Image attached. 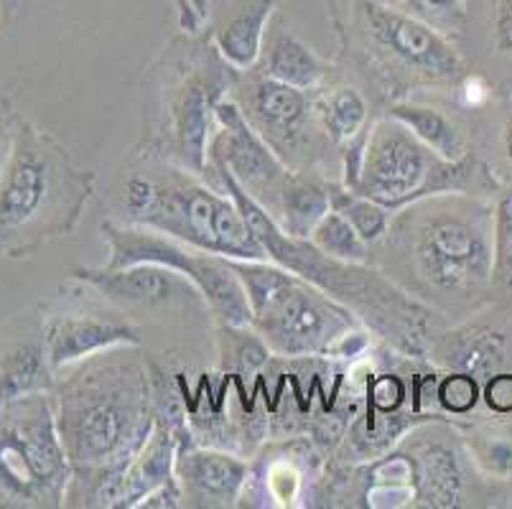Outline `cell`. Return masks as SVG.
I'll list each match as a JSON object with an SVG mask.
<instances>
[{
	"mask_svg": "<svg viewBox=\"0 0 512 509\" xmlns=\"http://www.w3.org/2000/svg\"><path fill=\"white\" fill-rule=\"evenodd\" d=\"M492 214L477 194L428 196L395 212L372 260L400 288L439 311L456 314L492 288Z\"/></svg>",
	"mask_w": 512,
	"mask_h": 509,
	"instance_id": "cell-1",
	"label": "cell"
},
{
	"mask_svg": "<svg viewBox=\"0 0 512 509\" xmlns=\"http://www.w3.org/2000/svg\"><path fill=\"white\" fill-rule=\"evenodd\" d=\"M59 433L82 502L115 509L130 461L156 426V390L148 372L118 349L92 357L59 405Z\"/></svg>",
	"mask_w": 512,
	"mask_h": 509,
	"instance_id": "cell-2",
	"label": "cell"
},
{
	"mask_svg": "<svg viewBox=\"0 0 512 509\" xmlns=\"http://www.w3.org/2000/svg\"><path fill=\"white\" fill-rule=\"evenodd\" d=\"M204 179L227 191L248 219L250 230L263 242L268 260L301 275L324 293L349 308L370 334L408 359H428L436 339L439 311L400 288L385 270L372 263H347L321 252L311 240H296L273 222V217L242 189L220 161L207 158Z\"/></svg>",
	"mask_w": 512,
	"mask_h": 509,
	"instance_id": "cell-3",
	"label": "cell"
},
{
	"mask_svg": "<svg viewBox=\"0 0 512 509\" xmlns=\"http://www.w3.org/2000/svg\"><path fill=\"white\" fill-rule=\"evenodd\" d=\"M240 77L209 36H176L143 72L141 135L133 156L158 158L204 176L214 110L232 95Z\"/></svg>",
	"mask_w": 512,
	"mask_h": 509,
	"instance_id": "cell-4",
	"label": "cell"
},
{
	"mask_svg": "<svg viewBox=\"0 0 512 509\" xmlns=\"http://www.w3.org/2000/svg\"><path fill=\"white\" fill-rule=\"evenodd\" d=\"M110 204L118 222L230 260H268L263 242L227 191L174 163L130 156L113 184Z\"/></svg>",
	"mask_w": 512,
	"mask_h": 509,
	"instance_id": "cell-5",
	"label": "cell"
},
{
	"mask_svg": "<svg viewBox=\"0 0 512 509\" xmlns=\"http://www.w3.org/2000/svg\"><path fill=\"white\" fill-rule=\"evenodd\" d=\"M95 181V171L74 166L44 133L18 130L0 176V245L29 250L72 232L95 194Z\"/></svg>",
	"mask_w": 512,
	"mask_h": 509,
	"instance_id": "cell-6",
	"label": "cell"
},
{
	"mask_svg": "<svg viewBox=\"0 0 512 509\" xmlns=\"http://www.w3.org/2000/svg\"><path fill=\"white\" fill-rule=\"evenodd\" d=\"M250 301L258 336L276 357H332L344 336L360 329L349 308L273 260H232Z\"/></svg>",
	"mask_w": 512,
	"mask_h": 509,
	"instance_id": "cell-7",
	"label": "cell"
},
{
	"mask_svg": "<svg viewBox=\"0 0 512 509\" xmlns=\"http://www.w3.org/2000/svg\"><path fill=\"white\" fill-rule=\"evenodd\" d=\"M484 166L474 151L459 161H446L418 140L400 120L383 115L370 123L357 194L375 199L390 212H400L428 196L479 194Z\"/></svg>",
	"mask_w": 512,
	"mask_h": 509,
	"instance_id": "cell-8",
	"label": "cell"
},
{
	"mask_svg": "<svg viewBox=\"0 0 512 509\" xmlns=\"http://www.w3.org/2000/svg\"><path fill=\"white\" fill-rule=\"evenodd\" d=\"M355 28L372 77L400 100L413 90L456 87L469 74L454 41L408 16L400 6L360 0L355 6Z\"/></svg>",
	"mask_w": 512,
	"mask_h": 509,
	"instance_id": "cell-9",
	"label": "cell"
},
{
	"mask_svg": "<svg viewBox=\"0 0 512 509\" xmlns=\"http://www.w3.org/2000/svg\"><path fill=\"white\" fill-rule=\"evenodd\" d=\"M100 232L107 242L105 268H125L136 263H158L184 275L199 291L204 306L220 326H250V301L230 258L197 250L192 245L161 235L148 227H136L118 219H105Z\"/></svg>",
	"mask_w": 512,
	"mask_h": 509,
	"instance_id": "cell-10",
	"label": "cell"
},
{
	"mask_svg": "<svg viewBox=\"0 0 512 509\" xmlns=\"http://www.w3.org/2000/svg\"><path fill=\"white\" fill-rule=\"evenodd\" d=\"M230 97L240 105L250 128L293 171L319 174L316 168L327 161L329 153L339 156V148L316 112V92L299 90L250 69L242 74Z\"/></svg>",
	"mask_w": 512,
	"mask_h": 509,
	"instance_id": "cell-11",
	"label": "cell"
},
{
	"mask_svg": "<svg viewBox=\"0 0 512 509\" xmlns=\"http://www.w3.org/2000/svg\"><path fill=\"white\" fill-rule=\"evenodd\" d=\"M207 158L220 161L232 179L271 214L278 204L283 186L293 168H288L273 148L250 128L240 105L232 97L222 100L214 110V133L209 140Z\"/></svg>",
	"mask_w": 512,
	"mask_h": 509,
	"instance_id": "cell-12",
	"label": "cell"
},
{
	"mask_svg": "<svg viewBox=\"0 0 512 509\" xmlns=\"http://www.w3.org/2000/svg\"><path fill=\"white\" fill-rule=\"evenodd\" d=\"M74 278L95 288L118 308H158L179 298L199 296L197 288L176 270L158 263H136L125 268H77Z\"/></svg>",
	"mask_w": 512,
	"mask_h": 509,
	"instance_id": "cell-13",
	"label": "cell"
},
{
	"mask_svg": "<svg viewBox=\"0 0 512 509\" xmlns=\"http://www.w3.org/2000/svg\"><path fill=\"white\" fill-rule=\"evenodd\" d=\"M248 471V461L222 448L189 443L176 451V479L184 494V507H235L242 499Z\"/></svg>",
	"mask_w": 512,
	"mask_h": 509,
	"instance_id": "cell-14",
	"label": "cell"
},
{
	"mask_svg": "<svg viewBox=\"0 0 512 509\" xmlns=\"http://www.w3.org/2000/svg\"><path fill=\"white\" fill-rule=\"evenodd\" d=\"M141 331L118 316L64 314L51 319L44 329V347L51 370L85 362L113 349L138 347Z\"/></svg>",
	"mask_w": 512,
	"mask_h": 509,
	"instance_id": "cell-15",
	"label": "cell"
},
{
	"mask_svg": "<svg viewBox=\"0 0 512 509\" xmlns=\"http://www.w3.org/2000/svg\"><path fill=\"white\" fill-rule=\"evenodd\" d=\"M278 0H227L212 21L209 39L230 67L250 72L258 67L263 39Z\"/></svg>",
	"mask_w": 512,
	"mask_h": 509,
	"instance_id": "cell-16",
	"label": "cell"
},
{
	"mask_svg": "<svg viewBox=\"0 0 512 509\" xmlns=\"http://www.w3.org/2000/svg\"><path fill=\"white\" fill-rule=\"evenodd\" d=\"M507 334L492 324H462L456 329L439 331L428 349V359L449 372H467L472 377H492L505 370Z\"/></svg>",
	"mask_w": 512,
	"mask_h": 509,
	"instance_id": "cell-17",
	"label": "cell"
},
{
	"mask_svg": "<svg viewBox=\"0 0 512 509\" xmlns=\"http://www.w3.org/2000/svg\"><path fill=\"white\" fill-rule=\"evenodd\" d=\"M260 74L299 87L306 92H319L334 79V64L321 59L314 49L304 44L281 18H271L263 39V54L258 62Z\"/></svg>",
	"mask_w": 512,
	"mask_h": 509,
	"instance_id": "cell-18",
	"label": "cell"
},
{
	"mask_svg": "<svg viewBox=\"0 0 512 509\" xmlns=\"http://www.w3.org/2000/svg\"><path fill=\"white\" fill-rule=\"evenodd\" d=\"M176 451H179V438L174 428L156 418L151 436L120 479L115 509H141V504L153 492L166 487L176 476Z\"/></svg>",
	"mask_w": 512,
	"mask_h": 509,
	"instance_id": "cell-19",
	"label": "cell"
},
{
	"mask_svg": "<svg viewBox=\"0 0 512 509\" xmlns=\"http://www.w3.org/2000/svg\"><path fill=\"white\" fill-rule=\"evenodd\" d=\"M332 212L329 199V179L321 174L293 171L278 196L276 209L271 212L273 222L296 240H309L316 224Z\"/></svg>",
	"mask_w": 512,
	"mask_h": 509,
	"instance_id": "cell-20",
	"label": "cell"
},
{
	"mask_svg": "<svg viewBox=\"0 0 512 509\" xmlns=\"http://www.w3.org/2000/svg\"><path fill=\"white\" fill-rule=\"evenodd\" d=\"M411 487L418 504L426 507H456L462 499L464 474L459 459L451 448L441 443H428L418 448V454L411 456Z\"/></svg>",
	"mask_w": 512,
	"mask_h": 509,
	"instance_id": "cell-21",
	"label": "cell"
},
{
	"mask_svg": "<svg viewBox=\"0 0 512 509\" xmlns=\"http://www.w3.org/2000/svg\"><path fill=\"white\" fill-rule=\"evenodd\" d=\"M385 115L411 128L418 140H423L431 151L439 153L446 161H459V158L472 153L462 130L456 128L454 120L446 112H441L439 107L423 105V102L416 100H395L390 102Z\"/></svg>",
	"mask_w": 512,
	"mask_h": 509,
	"instance_id": "cell-22",
	"label": "cell"
},
{
	"mask_svg": "<svg viewBox=\"0 0 512 509\" xmlns=\"http://www.w3.org/2000/svg\"><path fill=\"white\" fill-rule=\"evenodd\" d=\"M288 454H276L271 456V461H265L263 476L255 479V476L248 474V482H245V489L260 487L263 492V502L260 507H296L306 489V471H314L316 459L306 461L304 466H299V456L309 443L304 441H288ZM242 489V492H245Z\"/></svg>",
	"mask_w": 512,
	"mask_h": 509,
	"instance_id": "cell-23",
	"label": "cell"
},
{
	"mask_svg": "<svg viewBox=\"0 0 512 509\" xmlns=\"http://www.w3.org/2000/svg\"><path fill=\"white\" fill-rule=\"evenodd\" d=\"M316 112L337 148L357 138L370 125V105L352 84H327L316 92Z\"/></svg>",
	"mask_w": 512,
	"mask_h": 509,
	"instance_id": "cell-24",
	"label": "cell"
},
{
	"mask_svg": "<svg viewBox=\"0 0 512 509\" xmlns=\"http://www.w3.org/2000/svg\"><path fill=\"white\" fill-rule=\"evenodd\" d=\"M51 364L46 347L39 344H21L0 359V395L6 400H18L44 390L51 382Z\"/></svg>",
	"mask_w": 512,
	"mask_h": 509,
	"instance_id": "cell-25",
	"label": "cell"
},
{
	"mask_svg": "<svg viewBox=\"0 0 512 509\" xmlns=\"http://www.w3.org/2000/svg\"><path fill=\"white\" fill-rule=\"evenodd\" d=\"M329 199H332L334 212L342 214V217L355 227L357 235H360L370 247L377 245V242L388 235L395 212H390V209L383 207L380 202L367 199V196L347 189L342 181L334 179H329Z\"/></svg>",
	"mask_w": 512,
	"mask_h": 509,
	"instance_id": "cell-26",
	"label": "cell"
},
{
	"mask_svg": "<svg viewBox=\"0 0 512 509\" xmlns=\"http://www.w3.org/2000/svg\"><path fill=\"white\" fill-rule=\"evenodd\" d=\"M321 252L347 263H370V245L357 235V230L339 212H329L316 224L309 237Z\"/></svg>",
	"mask_w": 512,
	"mask_h": 509,
	"instance_id": "cell-27",
	"label": "cell"
},
{
	"mask_svg": "<svg viewBox=\"0 0 512 509\" xmlns=\"http://www.w3.org/2000/svg\"><path fill=\"white\" fill-rule=\"evenodd\" d=\"M400 8L449 41H456L467 31V0H403Z\"/></svg>",
	"mask_w": 512,
	"mask_h": 509,
	"instance_id": "cell-28",
	"label": "cell"
},
{
	"mask_svg": "<svg viewBox=\"0 0 512 509\" xmlns=\"http://www.w3.org/2000/svg\"><path fill=\"white\" fill-rule=\"evenodd\" d=\"M492 288L512 291V189L502 191L492 214Z\"/></svg>",
	"mask_w": 512,
	"mask_h": 509,
	"instance_id": "cell-29",
	"label": "cell"
},
{
	"mask_svg": "<svg viewBox=\"0 0 512 509\" xmlns=\"http://www.w3.org/2000/svg\"><path fill=\"white\" fill-rule=\"evenodd\" d=\"M479 398H482V385L477 377L467 375V372H449L436 385V400L451 415L472 413Z\"/></svg>",
	"mask_w": 512,
	"mask_h": 509,
	"instance_id": "cell-30",
	"label": "cell"
},
{
	"mask_svg": "<svg viewBox=\"0 0 512 509\" xmlns=\"http://www.w3.org/2000/svg\"><path fill=\"white\" fill-rule=\"evenodd\" d=\"M490 44L497 56L512 64V0H492Z\"/></svg>",
	"mask_w": 512,
	"mask_h": 509,
	"instance_id": "cell-31",
	"label": "cell"
},
{
	"mask_svg": "<svg viewBox=\"0 0 512 509\" xmlns=\"http://www.w3.org/2000/svg\"><path fill=\"white\" fill-rule=\"evenodd\" d=\"M370 392V410L375 413H398L400 403L406 398V385L395 375H380L367 387Z\"/></svg>",
	"mask_w": 512,
	"mask_h": 509,
	"instance_id": "cell-32",
	"label": "cell"
},
{
	"mask_svg": "<svg viewBox=\"0 0 512 509\" xmlns=\"http://www.w3.org/2000/svg\"><path fill=\"white\" fill-rule=\"evenodd\" d=\"M482 398L487 408L497 415L512 413V372H495L492 377L484 380Z\"/></svg>",
	"mask_w": 512,
	"mask_h": 509,
	"instance_id": "cell-33",
	"label": "cell"
},
{
	"mask_svg": "<svg viewBox=\"0 0 512 509\" xmlns=\"http://www.w3.org/2000/svg\"><path fill=\"white\" fill-rule=\"evenodd\" d=\"M484 459H487V464H490V469L495 471V474L505 476L512 471V443L510 441H492L490 446H487V454H484Z\"/></svg>",
	"mask_w": 512,
	"mask_h": 509,
	"instance_id": "cell-34",
	"label": "cell"
},
{
	"mask_svg": "<svg viewBox=\"0 0 512 509\" xmlns=\"http://www.w3.org/2000/svg\"><path fill=\"white\" fill-rule=\"evenodd\" d=\"M502 148H505L507 161L512 163V112H510V118H507V123H505V130H502Z\"/></svg>",
	"mask_w": 512,
	"mask_h": 509,
	"instance_id": "cell-35",
	"label": "cell"
}]
</instances>
